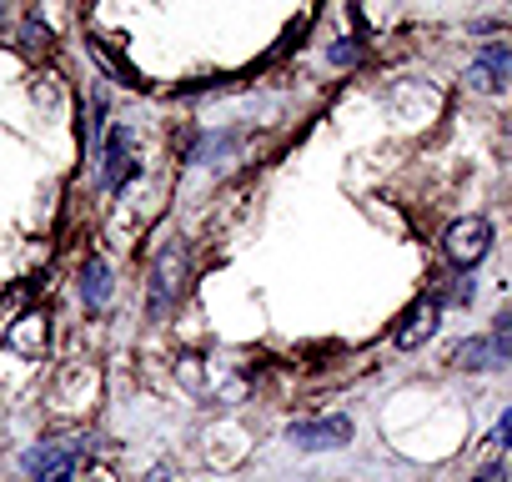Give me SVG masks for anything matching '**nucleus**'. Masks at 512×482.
I'll return each mask as SVG.
<instances>
[{"label": "nucleus", "instance_id": "1", "mask_svg": "<svg viewBox=\"0 0 512 482\" xmlns=\"http://www.w3.org/2000/svg\"><path fill=\"white\" fill-rule=\"evenodd\" d=\"M186 277H191V252L181 236H166L161 252L151 262V282H146V317L151 322H171L181 297H186Z\"/></svg>", "mask_w": 512, "mask_h": 482}, {"label": "nucleus", "instance_id": "8", "mask_svg": "<svg viewBox=\"0 0 512 482\" xmlns=\"http://www.w3.org/2000/svg\"><path fill=\"white\" fill-rule=\"evenodd\" d=\"M76 287H81V302H86V312H106V307H111V297H116L111 267H106L101 257H86V262H81V277H76Z\"/></svg>", "mask_w": 512, "mask_h": 482}, {"label": "nucleus", "instance_id": "2", "mask_svg": "<svg viewBox=\"0 0 512 482\" xmlns=\"http://www.w3.org/2000/svg\"><path fill=\"white\" fill-rule=\"evenodd\" d=\"M81 457H86V437H46L26 452V472L31 482H71Z\"/></svg>", "mask_w": 512, "mask_h": 482}, {"label": "nucleus", "instance_id": "3", "mask_svg": "<svg viewBox=\"0 0 512 482\" xmlns=\"http://www.w3.org/2000/svg\"><path fill=\"white\" fill-rule=\"evenodd\" d=\"M96 161H101V186L106 191H121L131 176H136V131L126 121L106 126L101 146H96Z\"/></svg>", "mask_w": 512, "mask_h": 482}, {"label": "nucleus", "instance_id": "9", "mask_svg": "<svg viewBox=\"0 0 512 482\" xmlns=\"http://www.w3.org/2000/svg\"><path fill=\"white\" fill-rule=\"evenodd\" d=\"M447 362H452L457 372H492V367H507V357H502V347H497L492 337H467V342H457Z\"/></svg>", "mask_w": 512, "mask_h": 482}, {"label": "nucleus", "instance_id": "14", "mask_svg": "<svg viewBox=\"0 0 512 482\" xmlns=\"http://www.w3.org/2000/svg\"><path fill=\"white\" fill-rule=\"evenodd\" d=\"M492 447H497V452H507V447H512V407L497 417V427H492Z\"/></svg>", "mask_w": 512, "mask_h": 482}, {"label": "nucleus", "instance_id": "5", "mask_svg": "<svg viewBox=\"0 0 512 482\" xmlns=\"http://www.w3.org/2000/svg\"><path fill=\"white\" fill-rule=\"evenodd\" d=\"M287 442L297 452H337L352 442V417L347 412H332V417H302L287 427Z\"/></svg>", "mask_w": 512, "mask_h": 482}, {"label": "nucleus", "instance_id": "6", "mask_svg": "<svg viewBox=\"0 0 512 482\" xmlns=\"http://www.w3.org/2000/svg\"><path fill=\"white\" fill-rule=\"evenodd\" d=\"M437 327H442V307H437L432 297H422V302H412V307L402 312V322H397V347H402V352H417V347H427V342L437 337Z\"/></svg>", "mask_w": 512, "mask_h": 482}, {"label": "nucleus", "instance_id": "4", "mask_svg": "<svg viewBox=\"0 0 512 482\" xmlns=\"http://www.w3.org/2000/svg\"><path fill=\"white\" fill-rule=\"evenodd\" d=\"M487 247H492V221H487V216H462V221H452L447 236H442L447 262L462 267V272L477 267V262L487 257Z\"/></svg>", "mask_w": 512, "mask_h": 482}, {"label": "nucleus", "instance_id": "7", "mask_svg": "<svg viewBox=\"0 0 512 482\" xmlns=\"http://www.w3.org/2000/svg\"><path fill=\"white\" fill-rule=\"evenodd\" d=\"M507 81H512V51L497 41V46H487V51L472 61V71H467V86L487 96V91H502Z\"/></svg>", "mask_w": 512, "mask_h": 482}, {"label": "nucleus", "instance_id": "17", "mask_svg": "<svg viewBox=\"0 0 512 482\" xmlns=\"http://www.w3.org/2000/svg\"><path fill=\"white\" fill-rule=\"evenodd\" d=\"M0 11H6V0H0Z\"/></svg>", "mask_w": 512, "mask_h": 482}, {"label": "nucleus", "instance_id": "15", "mask_svg": "<svg viewBox=\"0 0 512 482\" xmlns=\"http://www.w3.org/2000/svg\"><path fill=\"white\" fill-rule=\"evenodd\" d=\"M452 302H457V307H467V302H472V282H467V277H457V282H452Z\"/></svg>", "mask_w": 512, "mask_h": 482}, {"label": "nucleus", "instance_id": "16", "mask_svg": "<svg viewBox=\"0 0 512 482\" xmlns=\"http://www.w3.org/2000/svg\"><path fill=\"white\" fill-rule=\"evenodd\" d=\"M472 482H507V472H502V467H487V472H477Z\"/></svg>", "mask_w": 512, "mask_h": 482}, {"label": "nucleus", "instance_id": "11", "mask_svg": "<svg viewBox=\"0 0 512 482\" xmlns=\"http://www.w3.org/2000/svg\"><path fill=\"white\" fill-rule=\"evenodd\" d=\"M16 46H21V51H31V56H41V51L51 46V31H46V21H36V16H31V21L21 26V36H16Z\"/></svg>", "mask_w": 512, "mask_h": 482}, {"label": "nucleus", "instance_id": "13", "mask_svg": "<svg viewBox=\"0 0 512 482\" xmlns=\"http://www.w3.org/2000/svg\"><path fill=\"white\" fill-rule=\"evenodd\" d=\"M357 56H362V51H357L352 41H337V46H327V61H332V66H357Z\"/></svg>", "mask_w": 512, "mask_h": 482}, {"label": "nucleus", "instance_id": "12", "mask_svg": "<svg viewBox=\"0 0 512 482\" xmlns=\"http://www.w3.org/2000/svg\"><path fill=\"white\" fill-rule=\"evenodd\" d=\"M487 337H492V342H497V347H502V357H507V362H512V307H507V312H502V317H497V327H492V332H487Z\"/></svg>", "mask_w": 512, "mask_h": 482}, {"label": "nucleus", "instance_id": "10", "mask_svg": "<svg viewBox=\"0 0 512 482\" xmlns=\"http://www.w3.org/2000/svg\"><path fill=\"white\" fill-rule=\"evenodd\" d=\"M231 151H236V136H226V131H221V136H201V141L191 146V161H201V166H216V161H226Z\"/></svg>", "mask_w": 512, "mask_h": 482}]
</instances>
